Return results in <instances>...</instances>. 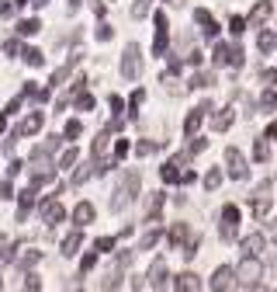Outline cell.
<instances>
[{
    "label": "cell",
    "mask_w": 277,
    "mask_h": 292,
    "mask_svg": "<svg viewBox=\"0 0 277 292\" xmlns=\"http://www.w3.org/2000/svg\"><path fill=\"white\" fill-rule=\"evenodd\" d=\"M139 181H142L139 170H128V174L122 177V185H118V192H114V198H111V209H114V212H122V209L139 195Z\"/></svg>",
    "instance_id": "1"
},
{
    "label": "cell",
    "mask_w": 277,
    "mask_h": 292,
    "mask_svg": "<svg viewBox=\"0 0 277 292\" xmlns=\"http://www.w3.org/2000/svg\"><path fill=\"white\" fill-rule=\"evenodd\" d=\"M139 73H142V49L135 42H128L125 52H122V77L125 80H139Z\"/></svg>",
    "instance_id": "2"
},
{
    "label": "cell",
    "mask_w": 277,
    "mask_h": 292,
    "mask_svg": "<svg viewBox=\"0 0 277 292\" xmlns=\"http://www.w3.org/2000/svg\"><path fill=\"white\" fill-rule=\"evenodd\" d=\"M225 164H229V174H232L235 181L246 177V157L235 150V146H229V150H225Z\"/></svg>",
    "instance_id": "3"
},
{
    "label": "cell",
    "mask_w": 277,
    "mask_h": 292,
    "mask_svg": "<svg viewBox=\"0 0 277 292\" xmlns=\"http://www.w3.org/2000/svg\"><path fill=\"white\" fill-rule=\"evenodd\" d=\"M167 42H170V31H167V14L160 11V14H156V42H152V52H156V56H163V52H167Z\"/></svg>",
    "instance_id": "4"
},
{
    "label": "cell",
    "mask_w": 277,
    "mask_h": 292,
    "mask_svg": "<svg viewBox=\"0 0 277 292\" xmlns=\"http://www.w3.org/2000/svg\"><path fill=\"white\" fill-rule=\"evenodd\" d=\"M235 278H239V275H235L232 268H218L215 278H212V289H215V292H232V289H235Z\"/></svg>",
    "instance_id": "5"
},
{
    "label": "cell",
    "mask_w": 277,
    "mask_h": 292,
    "mask_svg": "<svg viewBox=\"0 0 277 292\" xmlns=\"http://www.w3.org/2000/svg\"><path fill=\"white\" fill-rule=\"evenodd\" d=\"M208 112H212V101H201V104H197L194 112L187 115V122H184V132H187V136H194V132H197V125H201V119H205Z\"/></svg>",
    "instance_id": "6"
},
{
    "label": "cell",
    "mask_w": 277,
    "mask_h": 292,
    "mask_svg": "<svg viewBox=\"0 0 277 292\" xmlns=\"http://www.w3.org/2000/svg\"><path fill=\"white\" fill-rule=\"evenodd\" d=\"M235 275H239V282H246V285H253L260 275H263V268H260V261L256 258H246L243 265H239V271H235Z\"/></svg>",
    "instance_id": "7"
},
{
    "label": "cell",
    "mask_w": 277,
    "mask_h": 292,
    "mask_svg": "<svg viewBox=\"0 0 277 292\" xmlns=\"http://www.w3.org/2000/svg\"><path fill=\"white\" fill-rule=\"evenodd\" d=\"M80 59H84V52H73V56H69V59H66V63H63V66H59L56 73H52V87H59V84H63V80L69 77V73H73L76 66H80Z\"/></svg>",
    "instance_id": "8"
},
{
    "label": "cell",
    "mask_w": 277,
    "mask_h": 292,
    "mask_svg": "<svg viewBox=\"0 0 277 292\" xmlns=\"http://www.w3.org/2000/svg\"><path fill=\"white\" fill-rule=\"evenodd\" d=\"M38 129H42V112H31V115H28V119H24V122H21L14 132H11V136H18V139H21V136H31V132H38Z\"/></svg>",
    "instance_id": "9"
},
{
    "label": "cell",
    "mask_w": 277,
    "mask_h": 292,
    "mask_svg": "<svg viewBox=\"0 0 277 292\" xmlns=\"http://www.w3.org/2000/svg\"><path fill=\"white\" fill-rule=\"evenodd\" d=\"M149 282H152V289H167V261H163V258H156V261H152V268H149Z\"/></svg>",
    "instance_id": "10"
},
{
    "label": "cell",
    "mask_w": 277,
    "mask_h": 292,
    "mask_svg": "<svg viewBox=\"0 0 277 292\" xmlns=\"http://www.w3.org/2000/svg\"><path fill=\"white\" fill-rule=\"evenodd\" d=\"M194 21L201 24V31L208 35V39H215V35H218V24H215V18H212L205 7H197V11H194Z\"/></svg>",
    "instance_id": "11"
},
{
    "label": "cell",
    "mask_w": 277,
    "mask_h": 292,
    "mask_svg": "<svg viewBox=\"0 0 277 292\" xmlns=\"http://www.w3.org/2000/svg\"><path fill=\"white\" fill-rule=\"evenodd\" d=\"M270 14H274V4H270V0H260V4H256V7L250 11V24L256 28V24H263V21H267Z\"/></svg>",
    "instance_id": "12"
},
{
    "label": "cell",
    "mask_w": 277,
    "mask_h": 292,
    "mask_svg": "<svg viewBox=\"0 0 277 292\" xmlns=\"http://www.w3.org/2000/svg\"><path fill=\"white\" fill-rule=\"evenodd\" d=\"M42 216H45V223H59L66 212H63V205H59L56 198H45V202H42Z\"/></svg>",
    "instance_id": "13"
},
{
    "label": "cell",
    "mask_w": 277,
    "mask_h": 292,
    "mask_svg": "<svg viewBox=\"0 0 277 292\" xmlns=\"http://www.w3.org/2000/svg\"><path fill=\"white\" fill-rule=\"evenodd\" d=\"M177 292H201V278H197L194 271H184L177 278Z\"/></svg>",
    "instance_id": "14"
},
{
    "label": "cell",
    "mask_w": 277,
    "mask_h": 292,
    "mask_svg": "<svg viewBox=\"0 0 277 292\" xmlns=\"http://www.w3.org/2000/svg\"><path fill=\"white\" fill-rule=\"evenodd\" d=\"M56 150H59V136L45 139L42 146H35V150H31V157H35V160H45V157H49V153H56Z\"/></svg>",
    "instance_id": "15"
},
{
    "label": "cell",
    "mask_w": 277,
    "mask_h": 292,
    "mask_svg": "<svg viewBox=\"0 0 277 292\" xmlns=\"http://www.w3.org/2000/svg\"><path fill=\"white\" fill-rule=\"evenodd\" d=\"M52 177H56V170H52L49 164H38V167H31V181H35V185H49Z\"/></svg>",
    "instance_id": "16"
},
{
    "label": "cell",
    "mask_w": 277,
    "mask_h": 292,
    "mask_svg": "<svg viewBox=\"0 0 277 292\" xmlns=\"http://www.w3.org/2000/svg\"><path fill=\"white\" fill-rule=\"evenodd\" d=\"M229 125H232V108H222V112L212 115V129H215V132H225Z\"/></svg>",
    "instance_id": "17"
},
{
    "label": "cell",
    "mask_w": 277,
    "mask_h": 292,
    "mask_svg": "<svg viewBox=\"0 0 277 292\" xmlns=\"http://www.w3.org/2000/svg\"><path fill=\"white\" fill-rule=\"evenodd\" d=\"M232 56H235V46H225V42L215 46V63L218 66H232Z\"/></svg>",
    "instance_id": "18"
},
{
    "label": "cell",
    "mask_w": 277,
    "mask_h": 292,
    "mask_svg": "<svg viewBox=\"0 0 277 292\" xmlns=\"http://www.w3.org/2000/svg\"><path fill=\"white\" fill-rule=\"evenodd\" d=\"M73 219H76L80 226H87L90 219H94V205H90V202H80V205L73 209Z\"/></svg>",
    "instance_id": "19"
},
{
    "label": "cell",
    "mask_w": 277,
    "mask_h": 292,
    "mask_svg": "<svg viewBox=\"0 0 277 292\" xmlns=\"http://www.w3.org/2000/svg\"><path fill=\"white\" fill-rule=\"evenodd\" d=\"M263 243H267V240H263V233H250V237L243 240V250L253 258V254H260V250H263Z\"/></svg>",
    "instance_id": "20"
},
{
    "label": "cell",
    "mask_w": 277,
    "mask_h": 292,
    "mask_svg": "<svg viewBox=\"0 0 277 292\" xmlns=\"http://www.w3.org/2000/svg\"><path fill=\"white\" fill-rule=\"evenodd\" d=\"M31 205H35V192H31V188H24V192H21V202H18V219H24Z\"/></svg>",
    "instance_id": "21"
},
{
    "label": "cell",
    "mask_w": 277,
    "mask_h": 292,
    "mask_svg": "<svg viewBox=\"0 0 277 292\" xmlns=\"http://www.w3.org/2000/svg\"><path fill=\"white\" fill-rule=\"evenodd\" d=\"M215 84V73L208 70V73H194L191 77V87H197V91H205V87H212Z\"/></svg>",
    "instance_id": "22"
},
{
    "label": "cell",
    "mask_w": 277,
    "mask_h": 292,
    "mask_svg": "<svg viewBox=\"0 0 277 292\" xmlns=\"http://www.w3.org/2000/svg\"><path fill=\"white\" fill-rule=\"evenodd\" d=\"M80 243H84V233H80V230L69 233V237L63 240V254H76V247H80Z\"/></svg>",
    "instance_id": "23"
},
{
    "label": "cell",
    "mask_w": 277,
    "mask_h": 292,
    "mask_svg": "<svg viewBox=\"0 0 277 292\" xmlns=\"http://www.w3.org/2000/svg\"><path fill=\"white\" fill-rule=\"evenodd\" d=\"M107 146H111V132L104 129V132L94 139V157H104V153H107Z\"/></svg>",
    "instance_id": "24"
},
{
    "label": "cell",
    "mask_w": 277,
    "mask_h": 292,
    "mask_svg": "<svg viewBox=\"0 0 277 292\" xmlns=\"http://www.w3.org/2000/svg\"><path fill=\"white\" fill-rule=\"evenodd\" d=\"M18 31H21V35H35V31H42V21H38V18H24V21L18 24Z\"/></svg>",
    "instance_id": "25"
},
{
    "label": "cell",
    "mask_w": 277,
    "mask_h": 292,
    "mask_svg": "<svg viewBox=\"0 0 277 292\" xmlns=\"http://www.w3.org/2000/svg\"><path fill=\"white\" fill-rule=\"evenodd\" d=\"M118 285H122V275H118V271H107V275L101 278V289H104V292H114Z\"/></svg>",
    "instance_id": "26"
},
{
    "label": "cell",
    "mask_w": 277,
    "mask_h": 292,
    "mask_svg": "<svg viewBox=\"0 0 277 292\" xmlns=\"http://www.w3.org/2000/svg\"><path fill=\"white\" fill-rule=\"evenodd\" d=\"M21 56H24V59H28L31 66H42V63H45V56H42V49H28V46H24V49H21Z\"/></svg>",
    "instance_id": "27"
},
{
    "label": "cell",
    "mask_w": 277,
    "mask_h": 292,
    "mask_svg": "<svg viewBox=\"0 0 277 292\" xmlns=\"http://www.w3.org/2000/svg\"><path fill=\"white\" fill-rule=\"evenodd\" d=\"M222 219H225L222 226H235V223H239V209H235V205H225V209H222Z\"/></svg>",
    "instance_id": "28"
},
{
    "label": "cell",
    "mask_w": 277,
    "mask_h": 292,
    "mask_svg": "<svg viewBox=\"0 0 277 292\" xmlns=\"http://www.w3.org/2000/svg\"><path fill=\"white\" fill-rule=\"evenodd\" d=\"M94 170H97V164H84L80 170H76V174H73V185H84V181H87V177H90Z\"/></svg>",
    "instance_id": "29"
},
{
    "label": "cell",
    "mask_w": 277,
    "mask_h": 292,
    "mask_svg": "<svg viewBox=\"0 0 277 292\" xmlns=\"http://www.w3.org/2000/svg\"><path fill=\"white\" fill-rule=\"evenodd\" d=\"M256 46H260V52H270V49L277 46V39H274L270 31H260V39H256Z\"/></svg>",
    "instance_id": "30"
},
{
    "label": "cell",
    "mask_w": 277,
    "mask_h": 292,
    "mask_svg": "<svg viewBox=\"0 0 277 292\" xmlns=\"http://www.w3.org/2000/svg\"><path fill=\"white\" fill-rule=\"evenodd\" d=\"M218 185H222V170H208V174H205V188L215 192Z\"/></svg>",
    "instance_id": "31"
},
{
    "label": "cell",
    "mask_w": 277,
    "mask_h": 292,
    "mask_svg": "<svg viewBox=\"0 0 277 292\" xmlns=\"http://www.w3.org/2000/svg\"><path fill=\"white\" fill-rule=\"evenodd\" d=\"M149 7H152V0H135V4H132V18H146Z\"/></svg>",
    "instance_id": "32"
},
{
    "label": "cell",
    "mask_w": 277,
    "mask_h": 292,
    "mask_svg": "<svg viewBox=\"0 0 277 292\" xmlns=\"http://www.w3.org/2000/svg\"><path fill=\"white\" fill-rule=\"evenodd\" d=\"M80 132H84V122H80V119H73V122H66V139H76Z\"/></svg>",
    "instance_id": "33"
},
{
    "label": "cell",
    "mask_w": 277,
    "mask_h": 292,
    "mask_svg": "<svg viewBox=\"0 0 277 292\" xmlns=\"http://www.w3.org/2000/svg\"><path fill=\"white\" fill-rule=\"evenodd\" d=\"M253 157H256V160H270V146H267L263 139H256V146H253Z\"/></svg>",
    "instance_id": "34"
},
{
    "label": "cell",
    "mask_w": 277,
    "mask_h": 292,
    "mask_svg": "<svg viewBox=\"0 0 277 292\" xmlns=\"http://www.w3.org/2000/svg\"><path fill=\"white\" fill-rule=\"evenodd\" d=\"M156 150H160V143H149V139L135 146V153H139V157H149V153H156Z\"/></svg>",
    "instance_id": "35"
},
{
    "label": "cell",
    "mask_w": 277,
    "mask_h": 292,
    "mask_svg": "<svg viewBox=\"0 0 277 292\" xmlns=\"http://www.w3.org/2000/svg\"><path fill=\"white\" fill-rule=\"evenodd\" d=\"M76 108H80V112H90V108H94V97L84 91V94H76Z\"/></svg>",
    "instance_id": "36"
},
{
    "label": "cell",
    "mask_w": 277,
    "mask_h": 292,
    "mask_svg": "<svg viewBox=\"0 0 277 292\" xmlns=\"http://www.w3.org/2000/svg\"><path fill=\"white\" fill-rule=\"evenodd\" d=\"M156 240H160V230H149V233H146V237L139 240V247H142V250H149V247H152Z\"/></svg>",
    "instance_id": "37"
},
{
    "label": "cell",
    "mask_w": 277,
    "mask_h": 292,
    "mask_svg": "<svg viewBox=\"0 0 277 292\" xmlns=\"http://www.w3.org/2000/svg\"><path fill=\"white\" fill-rule=\"evenodd\" d=\"M21 292H42V285H38V275H28L24 285H21Z\"/></svg>",
    "instance_id": "38"
},
{
    "label": "cell",
    "mask_w": 277,
    "mask_h": 292,
    "mask_svg": "<svg viewBox=\"0 0 277 292\" xmlns=\"http://www.w3.org/2000/svg\"><path fill=\"white\" fill-rule=\"evenodd\" d=\"M76 164V150L69 146V150H63V157H59V167H73Z\"/></svg>",
    "instance_id": "39"
},
{
    "label": "cell",
    "mask_w": 277,
    "mask_h": 292,
    "mask_svg": "<svg viewBox=\"0 0 277 292\" xmlns=\"http://www.w3.org/2000/svg\"><path fill=\"white\" fill-rule=\"evenodd\" d=\"M229 31H232V35H243V31H246V18H232V21H229Z\"/></svg>",
    "instance_id": "40"
},
{
    "label": "cell",
    "mask_w": 277,
    "mask_h": 292,
    "mask_svg": "<svg viewBox=\"0 0 277 292\" xmlns=\"http://www.w3.org/2000/svg\"><path fill=\"white\" fill-rule=\"evenodd\" d=\"M260 104H263V108H277V94H274V91H263V94H260Z\"/></svg>",
    "instance_id": "41"
},
{
    "label": "cell",
    "mask_w": 277,
    "mask_h": 292,
    "mask_svg": "<svg viewBox=\"0 0 277 292\" xmlns=\"http://www.w3.org/2000/svg\"><path fill=\"white\" fill-rule=\"evenodd\" d=\"M184 237H187V226H184V223H177V226L170 230V240H173V243H180Z\"/></svg>",
    "instance_id": "42"
},
{
    "label": "cell",
    "mask_w": 277,
    "mask_h": 292,
    "mask_svg": "<svg viewBox=\"0 0 277 292\" xmlns=\"http://www.w3.org/2000/svg\"><path fill=\"white\" fill-rule=\"evenodd\" d=\"M0 261H11V240L0 237Z\"/></svg>",
    "instance_id": "43"
},
{
    "label": "cell",
    "mask_w": 277,
    "mask_h": 292,
    "mask_svg": "<svg viewBox=\"0 0 277 292\" xmlns=\"http://www.w3.org/2000/svg\"><path fill=\"white\" fill-rule=\"evenodd\" d=\"M205 146H208L205 139H197V136H194V143L187 146V157H194V153H201V150H205Z\"/></svg>",
    "instance_id": "44"
},
{
    "label": "cell",
    "mask_w": 277,
    "mask_h": 292,
    "mask_svg": "<svg viewBox=\"0 0 277 292\" xmlns=\"http://www.w3.org/2000/svg\"><path fill=\"white\" fill-rule=\"evenodd\" d=\"M111 35H114V28H111V24H97V39H101V42H107Z\"/></svg>",
    "instance_id": "45"
},
{
    "label": "cell",
    "mask_w": 277,
    "mask_h": 292,
    "mask_svg": "<svg viewBox=\"0 0 277 292\" xmlns=\"http://www.w3.org/2000/svg\"><path fill=\"white\" fill-rule=\"evenodd\" d=\"M260 80H263V84H274V80H277V70H260Z\"/></svg>",
    "instance_id": "46"
},
{
    "label": "cell",
    "mask_w": 277,
    "mask_h": 292,
    "mask_svg": "<svg viewBox=\"0 0 277 292\" xmlns=\"http://www.w3.org/2000/svg\"><path fill=\"white\" fill-rule=\"evenodd\" d=\"M142 101H146V91H135V94H132V112H139Z\"/></svg>",
    "instance_id": "47"
},
{
    "label": "cell",
    "mask_w": 277,
    "mask_h": 292,
    "mask_svg": "<svg viewBox=\"0 0 277 292\" xmlns=\"http://www.w3.org/2000/svg\"><path fill=\"white\" fill-rule=\"evenodd\" d=\"M111 247H114V237H101L97 240V250H111Z\"/></svg>",
    "instance_id": "48"
},
{
    "label": "cell",
    "mask_w": 277,
    "mask_h": 292,
    "mask_svg": "<svg viewBox=\"0 0 277 292\" xmlns=\"http://www.w3.org/2000/svg\"><path fill=\"white\" fill-rule=\"evenodd\" d=\"M18 108H21V97H14V101H11V104H7V108H4V112H0V115H14V112H18Z\"/></svg>",
    "instance_id": "49"
},
{
    "label": "cell",
    "mask_w": 277,
    "mask_h": 292,
    "mask_svg": "<svg viewBox=\"0 0 277 292\" xmlns=\"http://www.w3.org/2000/svg\"><path fill=\"white\" fill-rule=\"evenodd\" d=\"M107 104H111V112H122V97H118V94H111Z\"/></svg>",
    "instance_id": "50"
},
{
    "label": "cell",
    "mask_w": 277,
    "mask_h": 292,
    "mask_svg": "<svg viewBox=\"0 0 277 292\" xmlns=\"http://www.w3.org/2000/svg\"><path fill=\"white\" fill-rule=\"evenodd\" d=\"M187 63H191V66H201V52H197V49L187 52Z\"/></svg>",
    "instance_id": "51"
},
{
    "label": "cell",
    "mask_w": 277,
    "mask_h": 292,
    "mask_svg": "<svg viewBox=\"0 0 277 292\" xmlns=\"http://www.w3.org/2000/svg\"><path fill=\"white\" fill-rule=\"evenodd\" d=\"M125 153H128V143L122 139V143H118V146H114V157H125Z\"/></svg>",
    "instance_id": "52"
},
{
    "label": "cell",
    "mask_w": 277,
    "mask_h": 292,
    "mask_svg": "<svg viewBox=\"0 0 277 292\" xmlns=\"http://www.w3.org/2000/svg\"><path fill=\"white\" fill-rule=\"evenodd\" d=\"M0 198H11V181H0Z\"/></svg>",
    "instance_id": "53"
},
{
    "label": "cell",
    "mask_w": 277,
    "mask_h": 292,
    "mask_svg": "<svg viewBox=\"0 0 277 292\" xmlns=\"http://www.w3.org/2000/svg\"><path fill=\"white\" fill-rule=\"evenodd\" d=\"M128 261H132V250H122V254H118V265H122V268H125Z\"/></svg>",
    "instance_id": "54"
},
{
    "label": "cell",
    "mask_w": 277,
    "mask_h": 292,
    "mask_svg": "<svg viewBox=\"0 0 277 292\" xmlns=\"http://www.w3.org/2000/svg\"><path fill=\"white\" fill-rule=\"evenodd\" d=\"M21 167H24V164H21V160H11V167H7V174H11V177H14V174H21Z\"/></svg>",
    "instance_id": "55"
},
{
    "label": "cell",
    "mask_w": 277,
    "mask_h": 292,
    "mask_svg": "<svg viewBox=\"0 0 277 292\" xmlns=\"http://www.w3.org/2000/svg\"><path fill=\"white\" fill-rule=\"evenodd\" d=\"M94 261H97V254H87V258H84V265H80V268L87 271V268H94Z\"/></svg>",
    "instance_id": "56"
},
{
    "label": "cell",
    "mask_w": 277,
    "mask_h": 292,
    "mask_svg": "<svg viewBox=\"0 0 277 292\" xmlns=\"http://www.w3.org/2000/svg\"><path fill=\"white\" fill-rule=\"evenodd\" d=\"M4 52H21V46H18V42L11 39V42H4Z\"/></svg>",
    "instance_id": "57"
},
{
    "label": "cell",
    "mask_w": 277,
    "mask_h": 292,
    "mask_svg": "<svg viewBox=\"0 0 277 292\" xmlns=\"http://www.w3.org/2000/svg\"><path fill=\"white\" fill-rule=\"evenodd\" d=\"M11 11H14V4H0V18H7Z\"/></svg>",
    "instance_id": "58"
},
{
    "label": "cell",
    "mask_w": 277,
    "mask_h": 292,
    "mask_svg": "<svg viewBox=\"0 0 277 292\" xmlns=\"http://www.w3.org/2000/svg\"><path fill=\"white\" fill-rule=\"evenodd\" d=\"M267 139H277V122H274V125L267 129Z\"/></svg>",
    "instance_id": "59"
},
{
    "label": "cell",
    "mask_w": 277,
    "mask_h": 292,
    "mask_svg": "<svg viewBox=\"0 0 277 292\" xmlns=\"http://www.w3.org/2000/svg\"><path fill=\"white\" fill-rule=\"evenodd\" d=\"M14 4H18V7H24V4H35V0H14Z\"/></svg>",
    "instance_id": "60"
},
{
    "label": "cell",
    "mask_w": 277,
    "mask_h": 292,
    "mask_svg": "<svg viewBox=\"0 0 277 292\" xmlns=\"http://www.w3.org/2000/svg\"><path fill=\"white\" fill-rule=\"evenodd\" d=\"M76 7H80V0H69V11H76Z\"/></svg>",
    "instance_id": "61"
},
{
    "label": "cell",
    "mask_w": 277,
    "mask_h": 292,
    "mask_svg": "<svg viewBox=\"0 0 277 292\" xmlns=\"http://www.w3.org/2000/svg\"><path fill=\"white\" fill-rule=\"evenodd\" d=\"M167 4H173V7H180V4H184V0H167Z\"/></svg>",
    "instance_id": "62"
},
{
    "label": "cell",
    "mask_w": 277,
    "mask_h": 292,
    "mask_svg": "<svg viewBox=\"0 0 277 292\" xmlns=\"http://www.w3.org/2000/svg\"><path fill=\"white\" fill-rule=\"evenodd\" d=\"M35 4H38V7H42V4H49V0H35Z\"/></svg>",
    "instance_id": "63"
},
{
    "label": "cell",
    "mask_w": 277,
    "mask_h": 292,
    "mask_svg": "<svg viewBox=\"0 0 277 292\" xmlns=\"http://www.w3.org/2000/svg\"><path fill=\"white\" fill-rule=\"evenodd\" d=\"M253 292H270V289H253Z\"/></svg>",
    "instance_id": "64"
}]
</instances>
